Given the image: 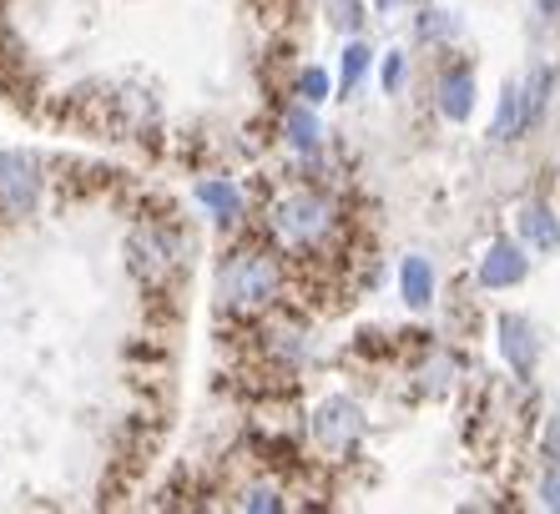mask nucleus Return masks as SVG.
Instances as JSON below:
<instances>
[{
    "label": "nucleus",
    "instance_id": "nucleus-19",
    "mask_svg": "<svg viewBox=\"0 0 560 514\" xmlns=\"http://www.w3.org/2000/svg\"><path fill=\"white\" fill-rule=\"evenodd\" d=\"M399 81H405V56L389 51V61H384V91H399Z\"/></svg>",
    "mask_w": 560,
    "mask_h": 514
},
{
    "label": "nucleus",
    "instance_id": "nucleus-14",
    "mask_svg": "<svg viewBox=\"0 0 560 514\" xmlns=\"http://www.w3.org/2000/svg\"><path fill=\"white\" fill-rule=\"evenodd\" d=\"M546 91H550V71H535L530 81L521 86V96H525V131L540 121V112H546Z\"/></svg>",
    "mask_w": 560,
    "mask_h": 514
},
{
    "label": "nucleus",
    "instance_id": "nucleus-13",
    "mask_svg": "<svg viewBox=\"0 0 560 514\" xmlns=\"http://www.w3.org/2000/svg\"><path fill=\"white\" fill-rule=\"evenodd\" d=\"M288 142L299 147V152H313V147H318V121H313L308 106L288 112Z\"/></svg>",
    "mask_w": 560,
    "mask_h": 514
},
{
    "label": "nucleus",
    "instance_id": "nucleus-7",
    "mask_svg": "<svg viewBox=\"0 0 560 514\" xmlns=\"http://www.w3.org/2000/svg\"><path fill=\"white\" fill-rule=\"evenodd\" d=\"M177 253H183V243L162 227H142L131 237V257H137V268H147V272H167L172 262H177Z\"/></svg>",
    "mask_w": 560,
    "mask_h": 514
},
{
    "label": "nucleus",
    "instance_id": "nucleus-20",
    "mask_svg": "<svg viewBox=\"0 0 560 514\" xmlns=\"http://www.w3.org/2000/svg\"><path fill=\"white\" fill-rule=\"evenodd\" d=\"M243 510H278V494L273 489H248V494H243Z\"/></svg>",
    "mask_w": 560,
    "mask_h": 514
},
{
    "label": "nucleus",
    "instance_id": "nucleus-18",
    "mask_svg": "<svg viewBox=\"0 0 560 514\" xmlns=\"http://www.w3.org/2000/svg\"><path fill=\"white\" fill-rule=\"evenodd\" d=\"M540 504H546V510H560V464L540 479Z\"/></svg>",
    "mask_w": 560,
    "mask_h": 514
},
{
    "label": "nucleus",
    "instance_id": "nucleus-22",
    "mask_svg": "<svg viewBox=\"0 0 560 514\" xmlns=\"http://www.w3.org/2000/svg\"><path fill=\"white\" fill-rule=\"evenodd\" d=\"M546 454L560 464V413H550V424H546Z\"/></svg>",
    "mask_w": 560,
    "mask_h": 514
},
{
    "label": "nucleus",
    "instance_id": "nucleus-5",
    "mask_svg": "<svg viewBox=\"0 0 560 514\" xmlns=\"http://www.w3.org/2000/svg\"><path fill=\"white\" fill-rule=\"evenodd\" d=\"M500 353H505L510 369L521 373V378H530L535 359H540V343H535V328H530V323L515 318V313H505V318H500Z\"/></svg>",
    "mask_w": 560,
    "mask_h": 514
},
{
    "label": "nucleus",
    "instance_id": "nucleus-16",
    "mask_svg": "<svg viewBox=\"0 0 560 514\" xmlns=\"http://www.w3.org/2000/svg\"><path fill=\"white\" fill-rule=\"evenodd\" d=\"M455 31H459L455 15H444V11H424V15H419V36H424V40H444V36H455Z\"/></svg>",
    "mask_w": 560,
    "mask_h": 514
},
{
    "label": "nucleus",
    "instance_id": "nucleus-12",
    "mask_svg": "<svg viewBox=\"0 0 560 514\" xmlns=\"http://www.w3.org/2000/svg\"><path fill=\"white\" fill-rule=\"evenodd\" d=\"M521 131H525V96H521V86H510L505 96H500V116H495V127H490V137L510 142V137H521Z\"/></svg>",
    "mask_w": 560,
    "mask_h": 514
},
{
    "label": "nucleus",
    "instance_id": "nucleus-23",
    "mask_svg": "<svg viewBox=\"0 0 560 514\" xmlns=\"http://www.w3.org/2000/svg\"><path fill=\"white\" fill-rule=\"evenodd\" d=\"M535 5H540L546 15H556V11H560V0H535Z\"/></svg>",
    "mask_w": 560,
    "mask_h": 514
},
{
    "label": "nucleus",
    "instance_id": "nucleus-3",
    "mask_svg": "<svg viewBox=\"0 0 560 514\" xmlns=\"http://www.w3.org/2000/svg\"><path fill=\"white\" fill-rule=\"evenodd\" d=\"M40 197V167L26 152H0V218H26Z\"/></svg>",
    "mask_w": 560,
    "mask_h": 514
},
{
    "label": "nucleus",
    "instance_id": "nucleus-1",
    "mask_svg": "<svg viewBox=\"0 0 560 514\" xmlns=\"http://www.w3.org/2000/svg\"><path fill=\"white\" fill-rule=\"evenodd\" d=\"M328 227H334V212H328V202L318 192H293L273 207V232H278V243H288V247L318 243Z\"/></svg>",
    "mask_w": 560,
    "mask_h": 514
},
{
    "label": "nucleus",
    "instance_id": "nucleus-6",
    "mask_svg": "<svg viewBox=\"0 0 560 514\" xmlns=\"http://www.w3.org/2000/svg\"><path fill=\"white\" fill-rule=\"evenodd\" d=\"M525 253L510 237H500V243H490V253H485V262H480V283L485 288H515L525 278Z\"/></svg>",
    "mask_w": 560,
    "mask_h": 514
},
{
    "label": "nucleus",
    "instance_id": "nucleus-24",
    "mask_svg": "<svg viewBox=\"0 0 560 514\" xmlns=\"http://www.w3.org/2000/svg\"><path fill=\"white\" fill-rule=\"evenodd\" d=\"M378 11H394V5H405V0H374Z\"/></svg>",
    "mask_w": 560,
    "mask_h": 514
},
{
    "label": "nucleus",
    "instance_id": "nucleus-2",
    "mask_svg": "<svg viewBox=\"0 0 560 514\" xmlns=\"http://www.w3.org/2000/svg\"><path fill=\"white\" fill-rule=\"evenodd\" d=\"M278 293V268L258 253H237L222 268V297L228 303H268Z\"/></svg>",
    "mask_w": 560,
    "mask_h": 514
},
{
    "label": "nucleus",
    "instance_id": "nucleus-8",
    "mask_svg": "<svg viewBox=\"0 0 560 514\" xmlns=\"http://www.w3.org/2000/svg\"><path fill=\"white\" fill-rule=\"evenodd\" d=\"M440 112L450 116V121H465V116L475 112V77H469L465 66H455V71L440 77Z\"/></svg>",
    "mask_w": 560,
    "mask_h": 514
},
{
    "label": "nucleus",
    "instance_id": "nucleus-15",
    "mask_svg": "<svg viewBox=\"0 0 560 514\" xmlns=\"http://www.w3.org/2000/svg\"><path fill=\"white\" fill-rule=\"evenodd\" d=\"M364 71H369V46H364V40H353L349 51H343V91L359 86V81H364Z\"/></svg>",
    "mask_w": 560,
    "mask_h": 514
},
{
    "label": "nucleus",
    "instance_id": "nucleus-4",
    "mask_svg": "<svg viewBox=\"0 0 560 514\" xmlns=\"http://www.w3.org/2000/svg\"><path fill=\"white\" fill-rule=\"evenodd\" d=\"M313 434H318V444L343 454L353 439L364 434V413H359V404H349V399H328L324 409L313 413Z\"/></svg>",
    "mask_w": 560,
    "mask_h": 514
},
{
    "label": "nucleus",
    "instance_id": "nucleus-11",
    "mask_svg": "<svg viewBox=\"0 0 560 514\" xmlns=\"http://www.w3.org/2000/svg\"><path fill=\"white\" fill-rule=\"evenodd\" d=\"M197 202L212 207V218L218 222H237V212H243V197H237L233 182H197Z\"/></svg>",
    "mask_w": 560,
    "mask_h": 514
},
{
    "label": "nucleus",
    "instance_id": "nucleus-21",
    "mask_svg": "<svg viewBox=\"0 0 560 514\" xmlns=\"http://www.w3.org/2000/svg\"><path fill=\"white\" fill-rule=\"evenodd\" d=\"M334 26H343V31L359 26V5L353 0H334Z\"/></svg>",
    "mask_w": 560,
    "mask_h": 514
},
{
    "label": "nucleus",
    "instance_id": "nucleus-17",
    "mask_svg": "<svg viewBox=\"0 0 560 514\" xmlns=\"http://www.w3.org/2000/svg\"><path fill=\"white\" fill-rule=\"evenodd\" d=\"M299 91L308 96V102H324V96H328V77L318 71V66H308V71L299 77Z\"/></svg>",
    "mask_w": 560,
    "mask_h": 514
},
{
    "label": "nucleus",
    "instance_id": "nucleus-10",
    "mask_svg": "<svg viewBox=\"0 0 560 514\" xmlns=\"http://www.w3.org/2000/svg\"><path fill=\"white\" fill-rule=\"evenodd\" d=\"M399 288H405V303L409 308H430L434 297V268L424 257H405V268H399Z\"/></svg>",
    "mask_w": 560,
    "mask_h": 514
},
{
    "label": "nucleus",
    "instance_id": "nucleus-9",
    "mask_svg": "<svg viewBox=\"0 0 560 514\" xmlns=\"http://www.w3.org/2000/svg\"><path fill=\"white\" fill-rule=\"evenodd\" d=\"M521 237L535 247V253H556L560 247V222L546 202H530L521 207Z\"/></svg>",
    "mask_w": 560,
    "mask_h": 514
}]
</instances>
